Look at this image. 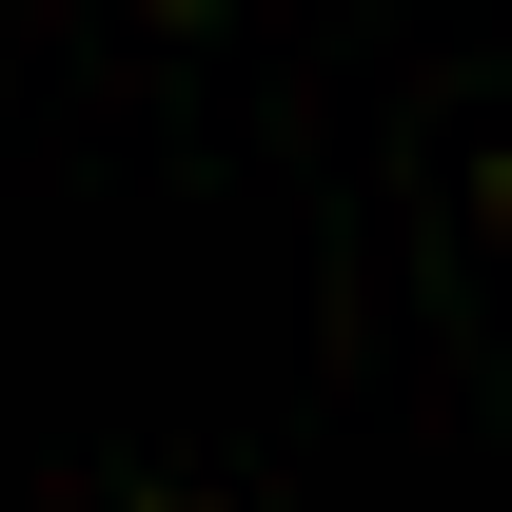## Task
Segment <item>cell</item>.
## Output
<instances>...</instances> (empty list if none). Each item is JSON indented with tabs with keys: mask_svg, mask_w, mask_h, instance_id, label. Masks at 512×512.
I'll use <instances>...</instances> for the list:
<instances>
[{
	"mask_svg": "<svg viewBox=\"0 0 512 512\" xmlns=\"http://www.w3.org/2000/svg\"><path fill=\"white\" fill-rule=\"evenodd\" d=\"M178 20H197V0H178Z\"/></svg>",
	"mask_w": 512,
	"mask_h": 512,
	"instance_id": "obj_1",
	"label": "cell"
}]
</instances>
